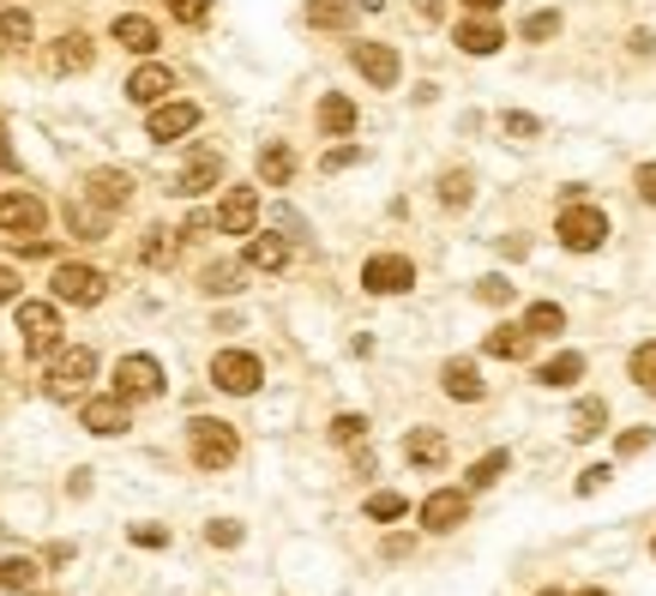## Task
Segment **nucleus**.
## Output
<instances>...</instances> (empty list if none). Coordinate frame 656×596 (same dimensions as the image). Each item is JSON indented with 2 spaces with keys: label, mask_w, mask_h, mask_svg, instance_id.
I'll use <instances>...</instances> for the list:
<instances>
[{
  "label": "nucleus",
  "mask_w": 656,
  "mask_h": 596,
  "mask_svg": "<svg viewBox=\"0 0 656 596\" xmlns=\"http://www.w3.org/2000/svg\"><path fill=\"white\" fill-rule=\"evenodd\" d=\"M187 446H193V464H199V471H229V464L241 459V434L229 422H217V416H193Z\"/></svg>",
  "instance_id": "1"
},
{
  "label": "nucleus",
  "mask_w": 656,
  "mask_h": 596,
  "mask_svg": "<svg viewBox=\"0 0 656 596\" xmlns=\"http://www.w3.org/2000/svg\"><path fill=\"white\" fill-rule=\"evenodd\" d=\"M555 235H560L566 253H597V247H609V211L572 199V206L555 218Z\"/></svg>",
  "instance_id": "2"
},
{
  "label": "nucleus",
  "mask_w": 656,
  "mask_h": 596,
  "mask_svg": "<svg viewBox=\"0 0 656 596\" xmlns=\"http://www.w3.org/2000/svg\"><path fill=\"white\" fill-rule=\"evenodd\" d=\"M260 379H265V362L253 356V350H217V356H211V386L229 391V398L260 391Z\"/></svg>",
  "instance_id": "3"
},
{
  "label": "nucleus",
  "mask_w": 656,
  "mask_h": 596,
  "mask_svg": "<svg viewBox=\"0 0 656 596\" xmlns=\"http://www.w3.org/2000/svg\"><path fill=\"white\" fill-rule=\"evenodd\" d=\"M19 332H24V356H48L61 350V308L55 301H19Z\"/></svg>",
  "instance_id": "4"
},
{
  "label": "nucleus",
  "mask_w": 656,
  "mask_h": 596,
  "mask_svg": "<svg viewBox=\"0 0 656 596\" xmlns=\"http://www.w3.org/2000/svg\"><path fill=\"white\" fill-rule=\"evenodd\" d=\"M48 284H55V301H73V308H97L102 296H109V277L97 272V265H55V277H48Z\"/></svg>",
  "instance_id": "5"
},
{
  "label": "nucleus",
  "mask_w": 656,
  "mask_h": 596,
  "mask_svg": "<svg viewBox=\"0 0 656 596\" xmlns=\"http://www.w3.org/2000/svg\"><path fill=\"white\" fill-rule=\"evenodd\" d=\"M350 67L362 73L374 91H397V79H404V60H397L392 43H350Z\"/></svg>",
  "instance_id": "6"
},
{
  "label": "nucleus",
  "mask_w": 656,
  "mask_h": 596,
  "mask_svg": "<svg viewBox=\"0 0 656 596\" xmlns=\"http://www.w3.org/2000/svg\"><path fill=\"white\" fill-rule=\"evenodd\" d=\"M114 391H121L127 404L163 398V362L157 356H121L114 362Z\"/></svg>",
  "instance_id": "7"
},
{
  "label": "nucleus",
  "mask_w": 656,
  "mask_h": 596,
  "mask_svg": "<svg viewBox=\"0 0 656 596\" xmlns=\"http://www.w3.org/2000/svg\"><path fill=\"white\" fill-rule=\"evenodd\" d=\"M362 289L368 296H404V289H416V265L404 253H374L362 265Z\"/></svg>",
  "instance_id": "8"
},
{
  "label": "nucleus",
  "mask_w": 656,
  "mask_h": 596,
  "mask_svg": "<svg viewBox=\"0 0 656 596\" xmlns=\"http://www.w3.org/2000/svg\"><path fill=\"white\" fill-rule=\"evenodd\" d=\"M79 422H85V434L114 440V434H127V428H133V404H127L121 391H102V398H85Z\"/></svg>",
  "instance_id": "9"
},
{
  "label": "nucleus",
  "mask_w": 656,
  "mask_h": 596,
  "mask_svg": "<svg viewBox=\"0 0 656 596\" xmlns=\"http://www.w3.org/2000/svg\"><path fill=\"white\" fill-rule=\"evenodd\" d=\"M43 223H48V206L36 194H0V230L7 235L31 241V235H43Z\"/></svg>",
  "instance_id": "10"
},
{
  "label": "nucleus",
  "mask_w": 656,
  "mask_h": 596,
  "mask_svg": "<svg viewBox=\"0 0 656 596\" xmlns=\"http://www.w3.org/2000/svg\"><path fill=\"white\" fill-rule=\"evenodd\" d=\"M97 374V356L91 350H61L55 367H48V398H73V391H85Z\"/></svg>",
  "instance_id": "11"
},
{
  "label": "nucleus",
  "mask_w": 656,
  "mask_h": 596,
  "mask_svg": "<svg viewBox=\"0 0 656 596\" xmlns=\"http://www.w3.org/2000/svg\"><path fill=\"white\" fill-rule=\"evenodd\" d=\"M464 518H470V494L464 488H434L428 500H422V530H434V537L458 530Z\"/></svg>",
  "instance_id": "12"
},
{
  "label": "nucleus",
  "mask_w": 656,
  "mask_h": 596,
  "mask_svg": "<svg viewBox=\"0 0 656 596\" xmlns=\"http://www.w3.org/2000/svg\"><path fill=\"white\" fill-rule=\"evenodd\" d=\"M211 223L223 235H253V223H260V194H253V187H229Z\"/></svg>",
  "instance_id": "13"
},
{
  "label": "nucleus",
  "mask_w": 656,
  "mask_h": 596,
  "mask_svg": "<svg viewBox=\"0 0 656 596\" xmlns=\"http://www.w3.org/2000/svg\"><path fill=\"white\" fill-rule=\"evenodd\" d=\"M199 126V103H151V121H145V133L157 139V145H170V139H182V133H193Z\"/></svg>",
  "instance_id": "14"
},
{
  "label": "nucleus",
  "mask_w": 656,
  "mask_h": 596,
  "mask_svg": "<svg viewBox=\"0 0 656 596\" xmlns=\"http://www.w3.org/2000/svg\"><path fill=\"white\" fill-rule=\"evenodd\" d=\"M440 391H446V398H458V404H475V398H482V367H475L470 356H452V362H446L440 367Z\"/></svg>",
  "instance_id": "15"
},
{
  "label": "nucleus",
  "mask_w": 656,
  "mask_h": 596,
  "mask_svg": "<svg viewBox=\"0 0 656 596\" xmlns=\"http://www.w3.org/2000/svg\"><path fill=\"white\" fill-rule=\"evenodd\" d=\"M109 36L121 48H133V55H157V43H163V31L151 19H139V12H121V19L109 24Z\"/></svg>",
  "instance_id": "16"
},
{
  "label": "nucleus",
  "mask_w": 656,
  "mask_h": 596,
  "mask_svg": "<svg viewBox=\"0 0 656 596\" xmlns=\"http://www.w3.org/2000/svg\"><path fill=\"white\" fill-rule=\"evenodd\" d=\"M446 452H452V446H446L440 428H409V434H404V459L416 464V471H440Z\"/></svg>",
  "instance_id": "17"
},
{
  "label": "nucleus",
  "mask_w": 656,
  "mask_h": 596,
  "mask_svg": "<svg viewBox=\"0 0 656 596\" xmlns=\"http://www.w3.org/2000/svg\"><path fill=\"white\" fill-rule=\"evenodd\" d=\"M175 91V73L170 67H157V60H145V67L133 73V79H127V97H133V103H163V97Z\"/></svg>",
  "instance_id": "18"
},
{
  "label": "nucleus",
  "mask_w": 656,
  "mask_h": 596,
  "mask_svg": "<svg viewBox=\"0 0 656 596\" xmlns=\"http://www.w3.org/2000/svg\"><path fill=\"white\" fill-rule=\"evenodd\" d=\"M223 181V157L217 151H199V157L182 169V181H175V194H187V199H199V194H211V187Z\"/></svg>",
  "instance_id": "19"
},
{
  "label": "nucleus",
  "mask_w": 656,
  "mask_h": 596,
  "mask_svg": "<svg viewBox=\"0 0 656 596\" xmlns=\"http://www.w3.org/2000/svg\"><path fill=\"white\" fill-rule=\"evenodd\" d=\"M85 194H91V206H102V211H121L127 199H133V181H127L121 169H91Z\"/></svg>",
  "instance_id": "20"
},
{
  "label": "nucleus",
  "mask_w": 656,
  "mask_h": 596,
  "mask_svg": "<svg viewBox=\"0 0 656 596\" xmlns=\"http://www.w3.org/2000/svg\"><path fill=\"white\" fill-rule=\"evenodd\" d=\"M241 265H248V272H283V265H289V235H253Z\"/></svg>",
  "instance_id": "21"
},
{
  "label": "nucleus",
  "mask_w": 656,
  "mask_h": 596,
  "mask_svg": "<svg viewBox=\"0 0 656 596\" xmlns=\"http://www.w3.org/2000/svg\"><path fill=\"white\" fill-rule=\"evenodd\" d=\"M356 121H362V115H356V103H350L343 91L319 97V133H326V139H350Z\"/></svg>",
  "instance_id": "22"
},
{
  "label": "nucleus",
  "mask_w": 656,
  "mask_h": 596,
  "mask_svg": "<svg viewBox=\"0 0 656 596\" xmlns=\"http://www.w3.org/2000/svg\"><path fill=\"white\" fill-rule=\"evenodd\" d=\"M578 374H584V356H578V350H560V356H548L543 367H536V386L566 391V386H578Z\"/></svg>",
  "instance_id": "23"
},
{
  "label": "nucleus",
  "mask_w": 656,
  "mask_h": 596,
  "mask_svg": "<svg viewBox=\"0 0 656 596\" xmlns=\"http://www.w3.org/2000/svg\"><path fill=\"white\" fill-rule=\"evenodd\" d=\"M452 36H458V48H464V55H494V48L506 43V31H500L494 19H464Z\"/></svg>",
  "instance_id": "24"
},
{
  "label": "nucleus",
  "mask_w": 656,
  "mask_h": 596,
  "mask_svg": "<svg viewBox=\"0 0 656 596\" xmlns=\"http://www.w3.org/2000/svg\"><path fill=\"white\" fill-rule=\"evenodd\" d=\"M482 350L500 362H524L531 356V332H524V325H494V332L482 338Z\"/></svg>",
  "instance_id": "25"
},
{
  "label": "nucleus",
  "mask_w": 656,
  "mask_h": 596,
  "mask_svg": "<svg viewBox=\"0 0 656 596\" xmlns=\"http://www.w3.org/2000/svg\"><path fill=\"white\" fill-rule=\"evenodd\" d=\"M91 55H97V48H91V36H79V31H73V36H61V43H55L48 67H55V73H85V67H91Z\"/></svg>",
  "instance_id": "26"
},
{
  "label": "nucleus",
  "mask_w": 656,
  "mask_h": 596,
  "mask_svg": "<svg viewBox=\"0 0 656 596\" xmlns=\"http://www.w3.org/2000/svg\"><path fill=\"white\" fill-rule=\"evenodd\" d=\"M602 428H609V404H602V398H584V404L572 410V422H566V434H572V440H597Z\"/></svg>",
  "instance_id": "27"
},
{
  "label": "nucleus",
  "mask_w": 656,
  "mask_h": 596,
  "mask_svg": "<svg viewBox=\"0 0 656 596\" xmlns=\"http://www.w3.org/2000/svg\"><path fill=\"white\" fill-rule=\"evenodd\" d=\"M289 175H295V151L277 145V139H272V145H260V181L265 187H283Z\"/></svg>",
  "instance_id": "28"
},
{
  "label": "nucleus",
  "mask_w": 656,
  "mask_h": 596,
  "mask_svg": "<svg viewBox=\"0 0 656 596\" xmlns=\"http://www.w3.org/2000/svg\"><path fill=\"white\" fill-rule=\"evenodd\" d=\"M524 332H531V338L566 332V308H560V301H531V308H524Z\"/></svg>",
  "instance_id": "29"
},
{
  "label": "nucleus",
  "mask_w": 656,
  "mask_h": 596,
  "mask_svg": "<svg viewBox=\"0 0 656 596\" xmlns=\"http://www.w3.org/2000/svg\"><path fill=\"white\" fill-rule=\"evenodd\" d=\"M356 12V0H307V24L314 31H343Z\"/></svg>",
  "instance_id": "30"
},
{
  "label": "nucleus",
  "mask_w": 656,
  "mask_h": 596,
  "mask_svg": "<svg viewBox=\"0 0 656 596\" xmlns=\"http://www.w3.org/2000/svg\"><path fill=\"white\" fill-rule=\"evenodd\" d=\"M241 277H248V265L223 260V265H205L199 289H205V296H236V289H241Z\"/></svg>",
  "instance_id": "31"
},
{
  "label": "nucleus",
  "mask_w": 656,
  "mask_h": 596,
  "mask_svg": "<svg viewBox=\"0 0 656 596\" xmlns=\"http://www.w3.org/2000/svg\"><path fill=\"white\" fill-rule=\"evenodd\" d=\"M470 199H475V175L470 169H446L440 175V206L446 211H464Z\"/></svg>",
  "instance_id": "32"
},
{
  "label": "nucleus",
  "mask_w": 656,
  "mask_h": 596,
  "mask_svg": "<svg viewBox=\"0 0 656 596\" xmlns=\"http://www.w3.org/2000/svg\"><path fill=\"white\" fill-rule=\"evenodd\" d=\"M67 230L79 241H102V230H109V211L102 206H67Z\"/></svg>",
  "instance_id": "33"
},
{
  "label": "nucleus",
  "mask_w": 656,
  "mask_h": 596,
  "mask_svg": "<svg viewBox=\"0 0 656 596\" xmlns=\"http://www.w3.org/2000/svg\"><path fill=\"white\" fill-rule=\"evenodd\" d=\"M175 247H182V241H175V230L151 223L145 241H139V260H145V265H170V260H175Z\"/></svg>",
  "instance_id": "34"
},
{
  "label": "nucleus",
  "mask_w": 656,
  "mask_h": 596,
  "mask_svg": "<svg viewBox=\"0 0 656 596\" xmlns=\"http://www.w3.org/2000/svg\"><path fill=\"white\" fill-rule=\"evenodd\" d=\"M506 471H512V452L500 446V452H482V459L470 464V476H464V482H470V488H494V482L506 476Z\"/></svg>",
  "instance_id": "35"
},
{
  "label": "nucleus",
  "mask_w": 656,
  "mask_h": 596,
  "mask_svg": "<svg viewBox=\"0 0 656 596\" xmlns=\"http://www.w3.org/2000/svg\"><path fill=\"white\" fill-rule=\"evenodd\" d=\"M0 591H36V561H24V554H7L0 561Z\"/></svg>",
  "instance_id": "36"
},
{
  "label": "nucleus",
  "mask_w": 656,
  "mask_h": 596,
  "mask_svg": "<svg viewBox=\"0 0 656 596\" xmlns=\"http://www.w3.org/2000/svg\"><path fill=\"white\" fill-rule=\"evenodd\" d=\"M24 43H31V12L7 7L0 12V48H24Z\"/></svg>",
  "instance_id": "37"
},
{
  "label": "nucleus",
  "mask_w": 656,
  "mask_h": 596,
  "mask_svg": "<svg viewBox=\"0 0 656 596\" xmlns=\"http://www.w3.org/2000/svg\"><path fill=\"white\" fill-rule=\"evenodd\" d=\"M626 374H633V386L656 391V344H638L633 356H626Z\"/></svg>",
  "instance_id": "38"
},
{
  "label": "nucleus",
  "mask_w": 656,
  "mask_h": 596,
  "mask_svg": "<svg viewBox=\"0 0 656 596\" xmlns=\"http://www.w3.org/2000/svg\"><path fill=\"white\" fill-rule=\"evenodd\" d=\"M518 36H524V43H548V36H560V12H531V19H524L518 24Z\"/></svg>",
  "instance_id": "39"
},
{
  "label": "nucleus",
  "mask_w": 656,
  "mask_h": 596,
  "mask_svg": "<svg viewBox=\"0 0 656 596\" xmlns=\"http://www.w3.org/2000/svg\"><path fill=\"white\" fill-rule=\"evenodd\" d=\"M512 296H518L512 277H482V284H475V301H488V308H512Z\"/></svg>",
  "instance_id": "40"
},
{
  "label": "nucleus",
  "mask_w": 656,
  "mask_h": 596,
  "mask_svg": "<svg viewBox=\"0 0 656 596\" xmlns=\"http://www.w3.org/2000/svg\"><path fill=\"white\" fill-rule=\"evenodd\" d=\"M331 440H338V446H356V440H368V416H356V410L331 416Z\"/></svg>",
  "instance_id": "41"
},
{
  "label": "nucleus",
  "mask_w": 656,
  "mask_h": 596,
  "mask_svg": "<svg viewBox=\"0 0 656 596\" xmlns=\"http://www.w3.org/2000/svg\"><path fill=\"white\" fill-rule=\"evenodd\" d=\"M404 512H409L404 494H374V500H368V518H374V525H397Z\"/></svg>",
  "instance_id": "42"
},
{
  "label": "nucleus",
  "mask_w": 656,
  "mask_h": 596,
  "mask_svg": "<svg viewBox=\"0 0 656 596\" xmlns=\"http://www.w3.org/2000/svg\"><path fill=\"white\" fill-rule=\"evenodd\" d=\"M241 537H248V530H241L236 518H211V525H205V542H211V549H236Z\"/></svg>",
  "instance_id": "43"
},
{
  "label": "nucleus",
  "mask_w": 656,
  "mask_h": 596,
  "mask_svg": "<svg viewBox=\"0 0 656 596\" xmlns=\"http://www.w3.org/2000/svg\"><path fill=\"white\" fill-rule=\"evenodd\" d=\"M362 157H368L362 145H331L326 157H319V169H326V175H338V169H350V163H362Z\"/></svg>",
  "instance_id": "44"
},
{
  "label": "nucleus",
  "mask_w": 656,
  "mask_h": 596,
  "mask_svg": "<svg viewBox=\"0 0 656 596\" xmlns=\"http://www.w3.org/2000/svg\"><path fill=\"white\" fill-rule=\"evenodd\" d=\"M500 126H506L512 139H536V133H543V121L524 115V109H506V115H500Z\"/></svg>",
  "instance_id": "45"
},
{
  "label": "nucleus",
  "mask_w": 656,
  "mask_h": 596,
  "mask_svg": "<svg viewBox=\"0 0 656 596\" xmlns=\"http://www.w3.org/2000/svg\"><path fill=\"white\" fill-rule=\"evenodd\" d=\"M170 12L182 24H205V19H211V0H170Z\"/></svg>",
  "instance_id": "46"
},
{
  "label": "nucleus",
  "mask_w": 656,
  "mask_h": 596,
  "mask_svg": "<svg viewBox=\"0 0 656 596\" xmlns=\"http://www.w3.org/2000/svg\"><path fill=\"white\" fill-rule=\"evenodd\" d=\"M609 476H614V464H584V471H578V494H597V488H609Z\"/></svg>",
  "instance_id": "47"
},
{
  "label": "nucleus",
  "mask_w": 656,
  "mask_h": 596,
  "mask_svg": "<svg viewBox=\"0 0 656 596\" xmlns=\"http://www.w3.org/2000/svg\"><path fill=\"white\" fill-rule=\"evenodd\" d=\"M127 537H133L139 549H170V530H163V525H133Z\"/></svg>",
  "instance_id": "48"
},
{
  "label": "nucleus",
  "mask_w": 656,
  "mask_h": 596,
  "mask_svg": "<svg viewBox=\"0 0 656 596\" xmlns=\"http://www.w3.org/2000/svg\"><path fill=\"white\" fill-rule=\"evenodd\" d=\"M650 440H656V428H626V434H621V459H638Z\"/></svg>",
  "instance_id": "49"
},
{
  "label": "nucleus",
  "mask_w": 656,
  "mask_h": 596,
  "mask_svg": "<svg viewBox=\"0 0 656 596\" xmlns=\"http://www.w3.org/2000/svg\"><path fill=\"white\" fill-rule=\"evenodd\" d=\"M633 187H638V199H645V206H656V163H638Z\"/></svg>",
  "instance_id": "50"
},
{
  "label": "nucleus",
  "mask_w": 656,
  "mask_h": 596,
  "mask_svg": "<svg viewBox=\"0 0 656 596\" xmlns=\"http://www.w3.org/2000/svg\"><path fill=\"white\" fill-rule=\"evenodd\" d=\"M0 301H19V272L12 265H0Z\"/></svg>",
  "instance_id": "51"
},
{
  "label": "nucleus",
  "mask_w": 656,
  "mask_h": 596,
  "mask_svg": "<svg viewBox=\"0 0 656 596\" xmlns=\"http://www.w3.org/2000/svg\"><path fill=\"white\" fill-rule=\"evenodd\" d=\"M633 55H656V31H633Z\"/></svg>",
  "instance_id": "52"
},
{
  "label": "nucleus",
  "mask_w": 656,
  "mask_h": 596,
  "mask_svg": "<svg viewBox=\"0 0 656 596\" xmlns=\"http://www.w3.org/2000/svg\"><path fill=\"white\" fill-rule=\"evenodd\" d=\"M464 7H470V12H500L506 0H464Z\"/></svg>",
  "instance_id": "53"
},
{
  "label": "nucleus",
  "mask_w": 656,
  "mask_h": 596,
  "mask_svg": "<svg viewBox=\"0 0 656 596\" xmlns=\"http://www.w3.org/2000/svg\"><path fill=\"white\" fill-rule=\"evenodd\" d=\"M416 12L422 19H440V0H416Z\"/></svg>",
  "instance_id": "54"
},
{
  "label": "nucleus",
  "mask_w": 656,
  "mask_h": 596,
  "mask_svg": "<svg viewBox=\"0 0 656 596\" xmlns=\"http://www.w3.org/2000/svg\"><path fill=\"white\" fill-rule=\"evenodd\" d=\"M356 7H362V12H380V7H385V0H356Z\"/></svg>",
  "instance_id": "55"
},
{
  "label": "nucleus",
  "mask_w": 656,
  "mask_h": 596,
  "mask_svg": "<svg viewBox=\"0 0 656 596\" xmlns=\"http://www.w3.org/2000/svg\"><path fill=\"white\" fill-rule=\"evenodd\" d=\"M578 596H609V591H602V585H590V591H578Z\"/></svg>",
  "instance_id": "56"
},
{
  "label": "nucleus",
  "mask_w": 656,
  "mask_h": 596,
  "mask_svg": "<svg viewBox=\"0 0 656 596\" xmlns=\"http://www.w3.org/2000/svg\"><path fill=\"white\" fill-rule=\"evenodd\" d=\"M536 596H560V591H536Z\"/></svg>",
  "instance_id": "57"
},
{
  "label": "nucleus",
  "mask_w": 656,
  "mask_h": 596,
  "mask_svg": "<svg viewBox=\"0 0 656 596\" xmlns=\"http://www.w3.org/2000/svg\"><path fill=\"white\" fill-rule=\"evenodd\" d=\"M650 554H656V542H650Z\"/></svg>",
  "instance_id": "58"
}]
</instances>
